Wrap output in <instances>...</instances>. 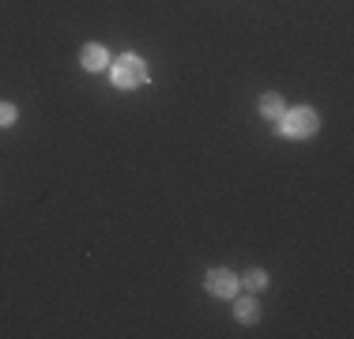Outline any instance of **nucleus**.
Masks as SVG:
<instances>
[{
  "instance_id": "obj_1",
  "label": "nucleus",
  "mask_w": 354,
  "mask_h": 339,
  "mask_svg": "<svg viewBox=\"0 0 354 339\" xmlns=\"http://www.w3.org/2000/svg\"><path fill=\"white\" fill-rule=\"evenodd\" d=\"M317 109H309V106H298V109H290V113H283L279 121H275V129H279L283 136H313L317 132Z\"/></svg>"
},
{
  "instance_id": "obj_2",
  "label": "nucleus",
  "mask_w": 354,
  "mask_h": 339,
  "mask_svg": "<svg viewBox=\"0 0 354 339\" xmlns=\"http://www.w3.org/2000/svg\"><path fill=\"white\" fill-rule=\"evenodd\" d=\"M143 80H147V68H143V61L136 53H124L121 61L113 64V83L117 87H140Z\"/></svg>"
},
{
  "instance_id": "obj_3",
  "label": "nucleus",
  "mask_w": 354,
  "mask_h": 339,
  "mask_svg": "<svg viewBox=\"0 0 354 339\" xmlns=\"http://www.w3.org/2000/svg\"><path fill=\"white\" fill-rule=\"evenodd\" d=\"M207 291H212L215 298H234V294H238V275H234V271H223V268L207 271Z\"/></svg>"
},
{
  "instance_id": "obj_4",
  "label": "nucleus",
  "mask_w": 354,
  "mask_h": 339,
  "mask_svg": "<svg viewBox=\"0 0 354 339\" xmlns=\"http://www.w3.org/2000/svg\"><path fill=\"white\" fill-rule=\"evenodd\" d=\"M106 61H109V57H106V49L98 46V42H95V46H83L80 64L87 68V72H98V68H106Z\"/></svg>"
},
{
  "instance_id": "obj_5",
  "label": "nucleus",
  "mask_w": 354,
  "mask_h": 339,
  "mask_svg": "<svg viewBox=\"0 0 354 339\" xmlns=\"http://www.w3.org/2000/svg\"><path fill=\"white\" fill-rule=\"evenodd\" d=\"M260 113L272 117V121H279V117L286 113V109H283V98H279V95H264V98H260Z\"/></svg>"
},
{
  "instance_id": "obj_6",
  "label": "nucleus",
  "mask_w": 354,
  "mask_h": 339,
  "mask_svg": "<svg viewBox=\"0 0 354 339\" xmlns=\"http://www.w3.org/2000/svg\"><path fill=\"white\" fill-rule=\"evenodd\" d=\"M234 313H238V320H245V324H252V320L260 317V309H257V302H249V298H241V302H234Z\"/></svg>"
},
{
  "instance_id": "obj_7",
  "label": "nucleus",
  "mask_w": 354,
  "mask_h": 339,
  "mask_svg": "<svg viewBox=\"0 0 354 339\" xmlns=\"http://www.w3.org/2000/svg\"><path fill=\"white\" fill-rule=\"evenodd\" d=\"M0 125H4V129H8V125H15V106H12V102H0Z\"/></svg>"
},
{
  "instance_id": "obj_8",
  "label": "nucleus",
  "mask_w": 354,
  "mask_h": 339,
  "mask_svg": "<svg viewBox=\"0 0 354 339\" xmlns=\"http://www.w3.org/2000/svg\"><path fill=\"white\" fill-rule=\"evenodd\" d=\"M245 283L252 286V291H260V286L268 283V275H264V271H249V275H245Z\"/></svg>"
}]
</instances>
